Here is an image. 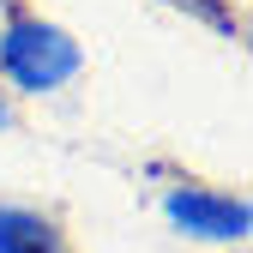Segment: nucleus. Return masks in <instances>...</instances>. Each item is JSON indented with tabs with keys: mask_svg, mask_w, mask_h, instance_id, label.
Returning <instances> with one entry per match:
<instances>
[{
	"mask_svg": "<svg viewBox=\"0 0 253 253\" xmlns=\"http://www.w3.org/2000/svg\"><path fill=\"white\" fill-rule=\"evenodd\" d=\"M84 73V48L73 30H60L54 18L12 12L0 24V79L24 97H54Z\"/></svg>",
	"mask_w": 253,
	"mask_h": 253,
	"instance_id": "f257e3e1",
	"label": "nucleus"
},
{
	"mask_svg": "<svg viewBox=\"0 0 253 253\" xmlns=\"http://www.w3.org/2000/svg\"><path fill=\"white\" fill-rule=\"evenodd\" d=\"M163 217H169L175 235H187V241H211V247L247 241V229H253L247 199H235V193H211V187H169V193H163Z\"/></svg>",
	"mask_w": 253,
	"mask_h": 253,
	"instance_id": "f03ea898",
	"label": "nucleus"
},
{
	"mask_svg": "<svg viewBox=\"0 0 253 253\" xmlns=\"http://www.w3.org/2000/svg\"><path fill=\"white\" fill-rule=\"evenodd\" d=\"M0 253H67L54 217L30 205H0Z\"/></svg>",
	"mask_w": 253,
	"mask_h": 253,
	"instance_id": "7ed1b4c3",
	"label": "nucleus"
},
{
	"mask_svg": "<svg viewBox=\"0 0 253 253\" xmlns=\"http://www.w3.org/2000/svg\"><path fill=\"white\" fill-rule=\"evenodd\" d=\"M12 126V103H6V84H0V133Z\"/></svg>",
	"mask_w": 253,
	"mask_h": 253,
	"instance_id": "20e7f679",
	"label": "nucleus"
}]
</instances>
